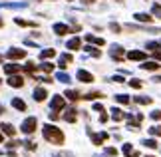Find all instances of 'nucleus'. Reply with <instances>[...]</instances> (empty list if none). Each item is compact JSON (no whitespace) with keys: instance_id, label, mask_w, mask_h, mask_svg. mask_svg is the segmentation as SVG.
Returning a JSON list of instances; mask_svg holds the SVG:
<instances>
[{"instance_id":"f257e3e1","label":"nucleus","mask_w":161,"mask_h":157,"mask_svg":"<svg viewBox=\"0 0 161 157\" xmlns=\"http://www.w3.org/2000/svg\"><path fill=\"white\" fill-rule=\"evenodd\" d=\"M44 139L60 145V143L64 141V133H62L58 127H54V125H44Z\"/></svg>"},{"instance_id":"f03ea898","label":"nucleus","mask_w":161,"mask_h":157,"mask_svg":"<svg viewBox=\"0 0 161 157\" xmlns=\"http://www.w3.org/2000/svg\"><path fill=\"white\" fill-rule=\"evenodd\" d=\"M36 123H38V121H36V117H28V119H24V123H22V131H24V133H34V131H36Z\"/></svg>"},{"instance_id":"7ed1b4c3","label":"nucleus","mask_w":161,"mask_h":157,"mask_svg":"<svg viewBox=\"0 0 161 157\" xmlns=\"http://www.w3.org/2000/svg\"><path fill=\"white\" fill-rule=\"evenodd\" d=\"M24 56H26V50H20V48L8 50V58H10V60H22Z\"/></svg>"},{"instance_id":"20e7f679","label":"nucleus","mask_w":161,"mask_h":157,"mask_svg":"<svg viewBox=\"0 0 161 157\" xmlns=\"http://www.w3.org/2000/svg\"><path fill=\"white\" fill-rule=\"evenodd\" d=\"M64 108H66V99L62 98V96H56L52 99V109L54 111H60V109H64Z\"/></svg>"},{"instance_id":"39448f33","label":"nucleus","mask_w":161,"mask_h":157,"mask_svg":"<svg viewBox=\"0 0 161 157\" xmlns=\"http://www.w3.org/2000/svg\"><path fill=\"white\" fill-rule=\"evenodd\" d=\"M76 78H78L80 81H84V84H90V81H94V76H92L90 72H86V70H78Z\"/></svg>"},{"instance_id":"423d86ee","label":"nucleus","mask_w":161,"mask_h":157,"mask_svg":"<svg viewBox=\"0 0 161 157\" xmlns=\"http://www.w3.org/2000/svg\"><path fill=\"white\" fill-rule=\"evenodd\" d=\"M8 86H12V87H22V86H24V78H22V76H16V74H12V76L8 78Z\"/></svg>"},{"instance_id":"0eeeda50","label":"nucleus","mask_w":161,"mask_h":157,"mask_svg":"<svg viewBox=\"0 0 161 157\" xmlns=\"http://www.w3.org/2000/svg\"><path fill=\"white\" fill-rule=\"evenodd\" d=\"M127 58H129V60H133V62H143V60H145V52H139V50H131V52L127 54Z\"/></svg>"},{"instance_id":"6e6552de","label":"nucleus","mask_w":161,"mask_h":157,"mask_svg":"<svg viewBox=\"0 0 161 157\" xmlns=\"http://www.w3.org/2000/svg\"><path fill=\"white\" fill-rule=\"evenodd\" d=\"M46 98H48V92L44 90V87H36L34 90V99L36 102H44Z\"/></svg>"},{"instance_id":"1a4fd4ad","label":"nucleus","mask_w":161,"mask_h":157,"mask_svg":"<svg viewBox=\"0 0 161 157\" xmlns=\"http://www.w3.org/2000/svg\"><path fill=\"white\" fill-rule=\"evenodd\" d=\"M111 58H114L115 62H121L123 60V50L119 46H111Z\"/></svg>"},{"instance_id":"9d476101","label":"nucleus","mask_w":161,"mask_h":157,"mask_svg":"<svg viewBox=\"0 0 161 157\" xmlns=\"http://www.w3.org/2000/svg\"><path fill=\"white\" fill-rule=\"evenodd\" d=\"M54 32L58 36H66V34H70V28L66 24H54Z\"/></svg>"},{"instance_id":"9b49d317","label":"nucleus","mask_w":161,"mask_h":157,"mask_svg":"<svg viewBox=\"0 0 161 157\" xmlns=\"http://www.w3.org/2000/svg\"><path fill=\"white\" fill-rule=\"evenodd\" d=\"M64 119H66L68 123H74V121H76V119H78V114H76V109H74V108H70V109L66 111V115H64Z\"/></svg>"},{"instance_id":"f8f14e48","label":"nucleus","mask_w":161,"mask_h":157,"mask_svg":"<svg viewBox=\"0 0 161 157\" xmlns=\"http://www.w3.org/2000/svg\"><path fill=\"white\" fill-rule=\"evenodd\" d=\"M0 129H2V133H6V135H14L16 133L14 125H10V123H2V125H0Z\"/></svg>"},{"instance_id":"ddd939ff","label":"nucleus","mask_w":161,"mask_h":157,"mask_svg":"<svg viewBox=\"0 0 161 157\" xmlns=\"http://www.w3.org/2000/svg\"><path fill=\"white\" fill-rule=\"evenodd\" d=\"M12 108H16L20 111H26V104H24L20 98H14V99H12Z\"/></svg>"},{"instance_id":"4468645a","label":"nucleus","mask_w":161,"mask_h":157,"mask_svg":"<svg viewBox=\"0 0 161 157\" xmlns=\"http://www.w3.org/2000/svg\"><path fill=\"white\" fill-rule=\"evenodd\" d=\"M108 137H109V135L106 133V131H103V133H100V135H92V141H94L96 145H102V141H103V139H108Z\"/></svg>"},{"instance_id":"2eb2a0df","label":"nucleus","mask_w":161,"mask_h":157,"mask_svg":"<svg viewBox=\"0 0 161 157\" xmlns=\"http://www.w3.org/2000/svg\"><path fill=\"white\" fill-rule=\"evenodd\" d=\"M123 153L129 155V157H137L139 155L137 151H133V149H131V143H125V145H123Z\"/></svg>"},{"instance_id":"dca6fc26","label":"nucleus","mask_w":161,"mask_h":157,"mask_svg":"<svg viewBox=\"0 0 161 157\" xmlns=\"http://www.w3.org/2000/svg\"><path fill=\"white\" fill-rule=\"evenodd\" d=\"M135 20H137V22H151L153 18H151L149 14H143V12L139 14V12H137V14H135Z\"/></svg>"},{"instance_id":"f3484780","label":"nucleus","mask_w":161,"mask_h":157,"mask_svg":"<svg viewBox=\"0 0 161 157\" xmlns=\"http://www.w3.org/2000/svg\"><path fill=\"white\" fill-rule=\"evenodd\" d=\"M141 68H145V70H151V72H153V70H159L161 66L157 64V62H143V66H141Z\"/></svg>"},{"instance_id":"a211bd4d","label":"nucleus","mask_w":161,"mask_h":157,"mask_svg":"<svg viewBox=\"0 0 161 157\" xmlns=\"http://www.w3.org/2000/svg\"><path fill=\"white\" fill-rule=\"evenodd\" d=\"M66 46H68V50H80V38H72Z\"/></svg>"},{"instance_id":"6ab92c4d","label":"nucleus","mask_w":161,"mask_h":157,"mask_svg":"<svg viewBox=\"0 0 161 157\" xmlns=\"http://www.w3.org/2000/svg\"><path fill=\"white\" fill-rule=\"evenodd\" d=\"M64 96H66L68 99H72V102H78V99H80V93H78V92H74V90H68Z\"/></svg>"},{"instance_id":"aec40b11","label":"nucleus","mask_w":161,"mask_h":157,"mask_svg":"<svg viewBox=\"0 0 161 157\" xmlns=\"http://www.w3.org/2000/svg\"><path fill=\"white\" fill-rule=\"evenodd\" d=\"M18 70H20V68H18L16 64H6V66H4V72H6V74H10V76H12V74H16Z\"/></svg>"},{"instance_id":"412c9836","label":"nucleus","mask_w":161,"mask_h":157,"mask_svg":"<svg viewBox=\"0 0 161 157\" xmlns=\"http://www.w3.org/2000/svg\"><path fill=\"white\" fill-rule=\"evenodd\" d=\"M86 40L92 42V44H96V46H103V40H102V38H96V36H92V34L86 36Z\"/></svg>"},{"instance_id":"4be33fe9","label":"nucleus","mask_w":161,"mask_h":157,"mask_svg":"<svg viewBox=\"0 0 161 157\" xmlns=\"http://www.w3.org/2000/svg\"><path fill=\"white\" fill-rule=\"evenodd\" d=\"M111 117H114L115 121H121V117H123V114H121V109H117V108H114V109H111Z\"/></svg>"},{"instance_id":"5701e85b","label":"nucleus","mask_w":161,"mask_h":157,"mask_svg":"<svg viewBox=\"0 0 161 157\" xmlns=\"http://www.w3.org/2000/svg\"><path fill=\"white\" fill-rule=\"evenodd\" d=\"M54 56H56L54 50H44V52L40 54V58H42V60H48V58H54Z\"/></svg>"},{"instance_id":"b1692460","label":"nucleus","mask_w":161,"mask_h":157,"mask_svg":"<svg viewBox=\"0 0 161 157\" xmlns=\"http://www.w3.org/2000/svg\"><path fill=\"white\" fill-rule=\"evenodd\" d=\"M135 104H141V105H149V104H151V98H147V96H143V98H135Z\"/></svg>"},{"instance_id":"393cba45","label":"nucleus","mask_w":161,"mask_h":157,"mask_svg":"<svg viewBox=\"0 0 161 157\" xmlns=\"http://www.w3.org/2000/svg\"><path fill=\"white\" fill-rule=\"evenodd\" d=\"M149 133L153 137H161V125H153V127L149 129Z\"/></svg>"},{"instance_id":"a878e982","label":"nucleus","mask_w":161,"mask_h":157,"mask_svg":"<svg viewBox=\"0 0 161 157\" xmlns=\"http://www.w3.org/2000/svg\"><path fill=\"white\" fill-rule=\"evenodd\" d=\"M151 12H153V16H157V18H161V4H153L151 6Z\"/></svg>"},{"instance_id":"bb28decb","label":"nucleus","mask_w":161,"mask_h":157,"mask_svg":"<svg viewBox=\"0 0 161 157\" xmlns=\"http://www.w3.org/2000/svg\"><path fill=\"white\" fill-rule=\"evenodd\" d=\"M86 50H88V52H90L92 56H94V58H100V56H102V52H100V50H97V48H92V46H88Z\"/></svg>"},{"instance_id":"cd10ccee","label":"nucleus","mask_w":161,"mask_h":157,"mask_svg":"<svg viewBox=\"0 0 161 157\" xmlns=\"http://www.w3.org/2000/svg\"><path fill=\"white\" fill-rule=\"evenodd\" d=\"M115 99H117V104H129V96H125V93H123V96H115Z\"/></svg>"},{"instance_id":"c85d7f7f","label":"nucleus","mask_w":161,"mask_h":157,"mask_svg":"<svg viewBox=\"0 0 161 157\" xmlns=\"http://www.w3.org/2000/svg\"><path fill=\"white\" fill-rule=\"evenodd\" d=\"M143 145H145V147H149V149H155V147H157V141H155V139H145V141H143Z\"/></svg>"},{"instance_id":"c756f323","label":"nucleus","mask_w":161,"mask_h":157,"mask_svg":"<svg viewBox=\"0 0 161 157\" xmlns=\"http://www.w3.org/2000/svg\"><path fill=\"white\" fill-rule=\"evenodd\" d=\"M16 24H20V26H36V22H28V20H22V18H16Z\"/></svg>"},{"instance_id":"7c9ffc66","label":"nucleus","mask_w":161,"mask_h":157,"mask_svg":"<svg viewBox=\"0 0 161 157\" xmlns=\"http://www.w3.org/2000/svg\"><path fill=\"white\" fill-rule=\"evenodd\" d=\"M42 70H44V72H48V74H50V72L54 70V64H50V62H44V64H42Z\"/></svg>"},{"instance_id":"2f4dec72","label":"nucleus","mask_w":161,"mask_h":157,"mask_svg":"<svg viewBox=\"0 0 161 157\" xmlns=\"http://www.w3.org/2000/svg\"><path fill=\"white\" fill-rule=\"evenodd\" d=\"M24 72H28V74H32V72H36V66L32 64V62H28L26 66H24Z\"/></svg>"},{"instance_id":"473e14b6","label":"nucleus","mask_w":161,"mask_h":157,"mask_svg":"<svg viewBox=\"0 0 161 157\" xmlns=\"http://www.w3.org/2000/svg\"><path fill=\"white\" fill-rule=\"evenodd\" d=\"M129 86H131V87H135V90H139V87H141V80H137V78H133L131 81H129Z\"/></svg>"},{"instance_id":"72a5a7b5","label":"nucleus","mask_w":161,"mask_h":157,"mask_svg":"<svg viewBox=\"0 0 161 157\" xmlns=\"http://www.w3.org/2000/svg\"><path fill=\"white\" fill-rule=\"evenodd\" d=\"M147 48L153 50V52H157V50H159V44L157 42H149V44H147Z\"/></svg>"},{"instance_id":"f704fd0d","label":"nucleus","mask_w":161,"mask_h":157,"mask_svg":"<svg viewBox=\"0 0 161 157\" xmlns=\"http://www.w3.org/2000/svg\"><path fill=\"white\" fill-rule=\"evenodd\" d=\"M96 98H102V93L100 92H94V93H88V96H86V99H96Z\"/></svg>"},{"instance_id":"c9c22d12","label":"nucleus","mask_w":161,"mask_h":157,"mask_svg":"<svg viewBox=\"0 0 161 157\" xmlns=\"http://www.w3.org/2000/svg\"><path fill=\"white\" fill-rule=\"evenodd\" d=\"M109 30H111V32H115V34H119V32H121V28L117 26V24H109Z\"/></svg>"},{"instance_id":"e433bc0d","label":"nucleus","mask_w":161,"mask_h":157,"mask_svg":"<svg viewBox=\"0 0 161 157\" xmlns=\"http://www.w3.org/2000/svg\"><path fill=\"white\" fill-rule=\"evenodd\" d=\"M151 119H161V111H159V109L151 111Z\"/></svg>"},{"instance_id":"4c0bfd02","label":"nucleus","mask_w":161,"mask_h":157,"mask_svg":"<svg viewBox=\"0 0 161 157\" xmlns=\"http://www.w3.org/2000/svg\"><path fill=\"white\" fill-rule=\"evenodd\" d=\"M24 145H26V149H30V151H34V149H36V143H32V141H26Z\"/></svg>"},{"instance_id":"58836bf2","label":"nucleus","mask_w":161,"mask_h":157,"mask_svg":"<svg viewBox=\"0 0 161 157\" xmlns=\"http://www.w3.org/2000/svg\"><path fill=\"white\" fill-rule=\"evenodd\" d=\"M50 119H52V121H58V119H60V114H58V111H52V114H50Z\"/></svg>"},{"instance_id":"ea45409f","label":"nucleus","mask_w":161,"mask_h":157,"mask_svg":"<svg viewBox=\"0 0 161 157\" xmlns=\"http://www.w3.org/2000/svg\"><path fill=\"white\" fill-rule=\"evenodd\" d=\"M58 80H60V81H70V78H68L66 74H60V76H58Z\"/></svg>"},{"instance_id":"a19ab883","label":"nucleus","mask_w":161,"mask_h":157,"mask_svg":"<svg viewBox=\"0 0 161 157\" xmlns=\"http://www.w3.org/2000/svg\"><path fill=\"white\" fill-rule=\"evenodd\" d=\"M111 81H117V84H121L123 78H121V76H114V78H111Z\"/></svg>"},{"instance_id":"79ce46f5","label":"nucleus","mask_w":161,"mask_h":157,"mask_svg":"<svg viewBox=\"0 0 161 157\" xmlns=\"http://www.w3.org/2000/svg\"><path fill=\"white\" fill-rule=\"evenodd\" d=\"M115 153H117V151H115L114 147H108V155H115Z\"/></svg>"},{"instance_id":"37998d69","label":"nucleus","mask_w":161,"mask_h":157,"mask_svg":"<svg viewBox=\"0 0 161 157\" xmlns=\"http://www.w3.org/2000/svg\"><path fill=\"white\" fill-rule=\"evenodd\" d=\"M153 58H155V60H159V62H161V52H153Z\"/></svg>"},{"instance_id":"c03bdc74","label":"nucleus","mask_w":161,"mask_h":157,"mask_svg":"<svg viewBox=\"0 0 161 157\" xmlns=\"http://www.w3.org/2000/svg\"><path fill=\"white\" fill-rule=\"evenodd\" d=\"M94 109H97V111H102L103 108H102V104H94Z\"/></svg>"},{"instance_id":"a18cd8bd","label":"nucleus","mask_w":161,"mask_h":157,"mask_svg":"<svg viewBox=\"0 0 161 157\" xmlns=\"http://www.w3.org/2000/svg\"><path fill=\"white\" fill-rule=\"evenodd\" d=\"M4 114V105H0V115H2Z\"/></svg>"},{"instance_id":"49530a36","label":"nucleus","mask_w":161,"mask_h":157,"mask_svg":"<svg viewBox=\"0 0 161 157\" xmlns=\"http://www.w3.org/2000/svg\"><path fill=\"white\" fill-rule=\"evenodd\" d=\"M84 2H86V4H92V2H94V0H84Z\"/></svg>"},{"instance_id":"de8ad7c7","label":"nucleus","mask_w":161,"mask_h":157,"mask_svg":"<svg viewBox=\"0 0 161 157\" xmlns=\"http://www.w3.org/2000/svg\"><path fill=\"white\" fill-rule=\"evenodd\" d=\"M155 81H161V76H157V78H155Z\"/></svg>"},{"instance_id":"09e8293b","label":"nucleus","mask_w":161,"mask_h":157,"mask_svg":"<svg viewBox=\"0 0 161 157\" xmlns=\"http://www.w3.org/2000/svg\"><path fill=\"white\" fill-rule=\"evenodd\" d=\"M2 139H4V137H2V133H0V143H2Z\"/></svg>"},{"instance_id":"8fccbe9b","label":"nucleus","mask_w":161,"mask_h":157,"mask_svg":"<svg viewBox=\"0 0 161 157\" xmlns=\"http://www.w3.org/2000/svg\"><path fill=\"white\" fill-rule=\"evenodd\" d=\"M0 26H2V20H0Z\"/></svg>"},{"instance_id":"3c124183","label":"nucleus","mask_w":161,"mask_h":157,"mask_svg":"<svg viewBox=\"0 0 161 157\" xmlns=\"http://www.w3.org/2000/svg\"><path fill=\"white\" fill-rule=\"evenodd\" d=\"M147 157H153V155H147Z\"/></svg>"},{"instance_id":"603ef678","label":"nucleus","mask_w":161,"mask_h":157,"mask_svg":"<svg viewBox=\"0 0 161 157\" xmlns=\"http://www.w3.org/2000/svg\"><path fill=\"white\" fill-rule=\"evenodd\" d=\"M70 2H72V0H70Z\"/></svg>"}]
</instances>
